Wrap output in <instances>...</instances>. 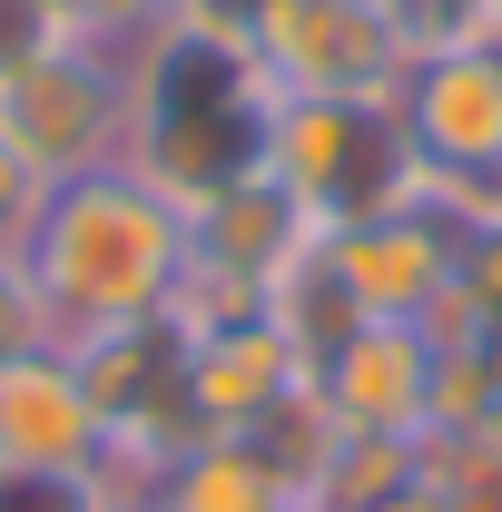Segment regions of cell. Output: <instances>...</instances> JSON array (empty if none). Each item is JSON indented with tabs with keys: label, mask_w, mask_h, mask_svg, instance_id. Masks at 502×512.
<instances>
[{
	"label": "cell",
	"mask_w": 502,
	"mask_h": 512,
	"mask_svg": "<svg viewBox=\"0 0 502 512\" xmlns=\"http://www.w3.org/2000/svg\"><path fill=\"white\" fill-rule=\"evenodd\" d=\"M30 286L50 306V345L99 335V325L168 316L178 266H188V217L148 188L138 168H99V178H60L40 227H30Z\"/></svg>",
	"instance_id": "cell-1"
},
{
	"label": "cell",
	"mask_w": 502,
	"mask_h": 512,
	"mask_svg": "<svg viewBox=\"0 0 502 512\" xmlns=\"http://www.w3.org/2000/svg\"><path fill=\"white\" fill-rule=\"evenodd\" d=\"M0 148H20L50 188L128 158V50L60 40L0 79Z\"/></svg>",
	"instance_id": "cell-2"
},
{
	"label": "cell",
	"mask_w": 502,
	"mask_h": 512,
	"mask_svg": "<svg viewBox=\"0 0 502 512\" xmlns=\"http://www.w3.org/2000/svg\"><path fill=\"white\" fill-rule=\"evenodd\" d=\"M247 40L276 99H394L414 69V30L394 0H256Z\"/></svg>",
	"instance_id": "cell-3"
},
{
	"label": "cell",
	"mask_w": 502,
	"mask_h": 512,
	"mask_svg": "<svg viewBox=\"0 0 502 512\" xmlns=\"http://www.w3.org/2000/svg\"><path fill=\"white\" fill-rule=\"evenodd\" d=\"M394 119L443 188H502V50L493 40L414 50L404 89H394Z\"/></svg>",
	"instance_id": "cell-4"
},
{
	"label": "cell",
	"mask_w": 502,
	"mask_h": 512,
	"mask_svg": "<svg viewBox=\"0 0 502 512\" xmlns=\"http://www.w3.org/2000/svg\"><path fill=\"white\" fill-rule=\"evenodd\" d=\"M453 256H463V217L443 207V188H424L394 217H355V227H325V266L345 276V296L375 325H414L453 286Z\"/></svg>",
	"instance_id": "cell-5"
},
{
	"label": "cell",
	"mask_w": 502,
	"mask_h": 512,
	"mask_svg": "<svg viewBox=\"0 0 502 512\" xmlns=\"http://www.w3.org/2000/svg\"><path fill=\"white\" fill-rule=\"evenodd\" d=\"M434 375H443V355H434V335H424V325H375V316H365L306 384L325 394V414H335L345 434L414 444V434L434 424Z\"/></svg>",
	"instance_id": "cell-6"
},
{
	"label": "cell",
	"mask_w": 502,
	"mask_h": 512,
	"mask_svg": "<svg viewBox=\"0 0 502 512\" xmlns=\"http://www.w3.org/2000/svg\"><path fill=\"white\" fill-rule=\"evenodd\" d=\"M109 463V424L79 394L60 345H30L0 365V473H89Z\"/></svg>",
	"instance_id": "cell-7"
},
{
	"label": "cell",
	"mask_w": 502,
	"mask_h": 512,
	"mask_svg": "<svg viewBox=\"0 0 502 512\" xmlns=\"http://www.w3.org/2000/svg\"><path fill=\"white\" fill-rule=\"evenodd\" d=\"M296 384H306V355H296L266 316H247V325H227V335H197V345H188V414L207 424V434H256Z\"/></svg>",
	"instance_id": "cell-8"
},
{
	"label": "cell",
	"mask_w": 502,
	"mask_h": 512,
	"mask_svg": "<svg viewBox=\"0 0 502 512\" xmlns=\"http://www.w3.org/2000/svg\"><path fill=\"white\" fill-rule=\"evenodd\" d=\"M315 237H325V227H315V217L276 188V178H237L227 197H207V207L188 217V256H197V266L247 276V286H276V276H286Z\"/></svg>",
	"instance_id": "cell-9"
},
{
	"label": "cell",
	"mask_w": 502,
	"mask_h": 512,
	"mask_svg": "<svg viewBox=\"0 0 502 512\" xmlns=\"http://www.w3.org/2000/svg\"><path fill=\"white\" fill-rule=\"evenodd\" d=\"M148 512H286V483H276V463L247 434H207V444H188L158 473Z\"/></svg>",
	"instance_id": "cell-10"
},
{
	"label": "cell",
	"mask_w": 502,
	"mask_h": 512,
	"mask_svg": "<svg viewBox=\"0 0 502 512\" xmlns=\"http://www.w3.org/2000/svg\"><path fill=\"white\" fill-rule=\"evenodd\" d=\"M266 325H276V335L306 355V375L325 365V355H335V345H345V335H355V325H365V306L345 296V276L325 266V237H315V247L296 256L276 286H266Z\"/></svg>",
	"instance_id": "cell-11"
},
{
	"label": "cell",
	"mask_w": 502,
	"mask_h": 512,
	"mask_svg": "<svg viewBox=\"0 0 502 512\" xmlns=\"http://www.w3.org/2000/svg\"><path fill=\"white\" fill-rule=\"evenodd\" d=\"M266 463H276V483H286V503H315V483H325V463H335V444H345V424L325 414V394L315 384H296L266 424L247 434Z\"/></svg>",
	"instance_id": "cell-12"
},
{
	"label": "cell",
	"mask_w": 502,
	"mask_h": 512,
	"mask_svg": "<svg viewBox=\"0 0 502 512\" xmlns=\"http://www.w3.org/2000/svg\"><path fill=\"white\" fill-rule=\"evenodd\" d=\"M0 512H109L89 473H0Z\"/></svg>",
	"instance_id": "cell-13"
},
{
	"label": "cell",
	"mask_w": 502,
	"mask_h": 512,
	"mask_svg": "<svg viewBox=\"0 0 502 512\" xmlns=\"http://www.w3.org/2000/svg\"><path fill=\"white\" fill-rule=\"evenodd\" d=\"M30 345H50V306H40L30 266H20V256H0V365H10V355H30Z\"/></svg>",
	"instance_id": "cell-14"
},
{
	"label": "cell",
	"mask_w": 502,
	"mask_h": 512,
	"mask_svg": "<svg viewBox=\"0 0 502 512\" xmlns=\"http://www.w3.org/2000/svg\"><path fill=\"white\" fill-rule=\"evenodd\" d=\"M40 50H60V20H50L40 0H0V79L20 60H40Z\"/></svg>",
	"instance_id": "cell-15"
},
{
	"label": "cell",
	"mask_w": 502,
	"mask_h": 512,
	"mask_svg": "<svg viewBox=\"0 0 502 512\" xmlns=\"http://www.w3.org/2000/svg\"><path fill=\"white\" fill-rule=\"evenodd\" d=\"M365 512H453V503H443L434 483H404V493H384V503H365Z\"/></svg>",
	"instance_id": "cell-16"
},
{
	"label": "cell",
	"mask_w": 502,
	"mask_h": 512,
	"mask_svg": "<svg viewBox=\"0 0 502 512\" xmlns=\"http://www.w3.org/2000/svg\"><path fill=\"white\" fill-rule=\"evenodd\" d=\"M109 512H148V503H109Z\"/></svg>",
	"instance_id": "cell-17"
},
{
	"label": "cell",
	"mask_w": 502,
	"mask_h": 512,
	"mask_svg": "<svg viewBox=\"0 0 502 512\" xmlns=\"http://www.w3.org/2000/svg\"><path fill=\"white\" fill-rule=\"evenodd\" d=\"M158 10H168V0H158Z\"/></svg>",
	"instance_id": "cell-18"
}]
</instances>
